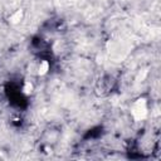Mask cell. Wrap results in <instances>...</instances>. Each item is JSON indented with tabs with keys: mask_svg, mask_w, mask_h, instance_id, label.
Listing matches in <instances>:
<instances>
[{
	"mask_svg": "<svg viewBox=\"0 0 161 161\" xmlns=\"http://www.w3.org/2000/svg\"><path fill=\"white\" fill-rule=\"evenodd\" d=\"M147 112H148L147 111V101L145 98H140L133 102V104L131 107V113L136 121L145 119L147 116Z\"/></svg>",
	"mask_w": 161,
	"mask_h": 161,
	"instance_id": "obj_1",
	"label": "cell"
},
{
	"mask_svg": "<svg viewBox=\"0 0 161 161\" xmlns=\"http://www.w3.org/2000/svg\"><path fill=\"white\" fill-rule=\"evenodd\" d=\"M21 19H23V11H21V10H16L14 14H11V15H10L9 21H10L11 24H18Z\"/></svg>",
	"mask_w": 161,
	"mask_h": 161,
	"instance_id": "obj_2",
	"label": "cell"
},
{
	"mask_svg": "<svg viewBox=\"0 0 161 161\" xmlns=\"http://www.w3.org/2000/svg\"><path fill=\"white\" fill-rule=\"evenodd\" d=\"M48 70H49V62H47V60L40 62V64L38 65V74L44 75V74L48 73Z\"/></svg>",
	"mask_w": 161,
	"mask_h": 161,
	"instance_id": "obj_3",
	"label": "cell"
},
{
	"mask_svg": "<svg viewBox=\"0 0 161 161\" xmlns=\"http://www.w3.org/2000/svg\"><path fill=\"white\" fill-rule=\"evenodd\" d=\"M31 91H33V84L30 82H25V84L23 87V92L25 94H29V93H31Z\"/></svg>",
	"mask_w": 161,
	"mask_h": 161,
	"instance_id": "obj_4",
	"label": "cell"
}]
</instances>
